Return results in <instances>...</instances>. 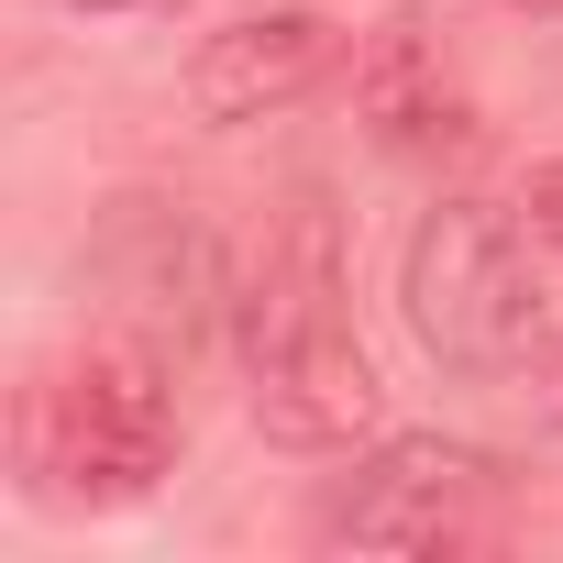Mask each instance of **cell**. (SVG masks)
<instances>
[{"mask_svg": "<svg viewBox=\"0 0 563 563\" xmlns=\"http://www.w3.org/2000/svg\"><path fill=\"white\" fill-rule=\"evenodd\" d=\"M398 310L442 376H530L552 354V299L530 276V232H519V210H486V199L420 210V232L398 254Z\"/></svg>", "mask_w": 563, "mask_h": 563, "instance_id": "obj_1", "label": "cell"}, {"mask_svg": "<svg viewBox=\"0 0 563 563\" xmlns=\"http://www.w3.org/2000/svg\"><path fill=\"white\" fill-rule=\"evenodd\" d=\"M23 464L67 508H133L177 464V398L144 343H89L23 398Z\"/></svg>", "mask_w": 563, "mask_h": 563, "instance_id": "obj_2", "label": "cell"}, {"mask_svg": "<svg viewBox=\"0 0 563 563\" xmlns=\"http://www.w3.org/2000/svg\"><path fill=\"white\" fill-rule=\"evenodd\" d=\"M497 486H508V464L486 442L398 431L321 497V541H354V552H464V541H486Z\"/></svg>", "mask_w": 563, "mask_h": 563, "instance_id": "obj_3", "label": "cell"}, {"mask_svg": "<svg viewBox=\"0 0 563 563\" xmlns=\"http://www.w3.org/2000/svg\"><path fill=\"white\" fill-rule=\"evenodd\" d=\"M232 343H243V376H288V365L354 343V321H343V221H332L321 188H288L265 210V232L243 243Z\"/></svg>", "mask_w": 563, "mask_h": 563, "instance_id": "obj_4", "label": "cell"}, {"mask_svg": "<svg viewBox=\"0 0 563 563\" xmlns=\"http://www.w3.org/2000/svg\"><path fill=\"white\" fill-rule=\"evenodd\" d=\"M343 23L332 12H310V0H288V12H243V23H221L199 56H188V111L210 122V133H232V122H265V111H288V100H310L332 67H343Z\"/></svg>", "mask_w": 563, "mask_h": 563, "instance_id": "obj_5", "label": "cell"}, {"mask_svg": "<svg viewBox=\"0 0 563 563\" xmlns=\"http://www.w3.org/2000/svg\"><path fill=\"white\" fill-rule=\"evenodd\" d=\"M354 111H365V133H376L387 155H420V144H464V133H475L420 12H398L387 34H365V56H354Z\"/></svg>", "mask_w": 563, "mask_h": 563, "instance_id": "obj_6", "label": "cell"}, {"mask_svg": "<svg viewBox=\"0 0 563 563\" xmlns=\"http://www.w3.org/2000/svg\"><path fill=\"white\" fill-rule=\"evenodd\" d=\"M254 431L288 442V453H354V442H376L387 431V387H376L365 343L310 354L288 376H254Z\"/></svg>", "mask_w": 563, "mask_h": 563, "instance_id": "obj_7", "label": "cell"}, {"mask_svg": "<svg viewBox=\"0 0 563 563\" xmlns=\"http://www.w3.org/2000/svg\"><path fill=\"white\" fill-rule=\"evenodd\" d=\"M508 210H519V232H530V243H552V254H563V155H541V166L519 177V199H508Z\"/></svg>", "mask_w": 563, "mask_h": 563, "instance_id": "obj_8", "label": "cell"}, {"mask_svg": "<svg viewBox=\"0 0 563 563\" xmlns=\"http://www.w3.org/2000/svg\"><path fill=\"white\" fill-rule=\"evenodd\" d=\"M56 12H78V23H133V12H177V0H56Z\"/></svg>", "mask_w": 563, "mask_h": 563, "instance_id": "obj_9", "label": "cell"}, {"mask_svg": "<svg viewBox=\"0 0 563 563\" xmlns=\"http://www.w3.org/2000/svg\"><path fill=\"white\" fill-rule=\"evenodd\" d=\"M508 12H530V23H563V0H508Z\"/></svg>", "mask_w": 563, "mask_h": 563, "instance_id": "obj_10", "label": "cell"}, {"mask_svg": "<svg viewBox=\"0 0 563 563\" xmlns=\"http://www.w3.org/2000/svg\"><path fill=\"white\" fill-rule=\"evenodd\" d=\"M552 431H563V376H552Z\"/></svg>", "mask_w": 563, "mask_h": 563, "instance_id": "obj_11", "label": "cell"}]
</instances>
